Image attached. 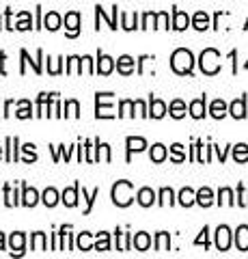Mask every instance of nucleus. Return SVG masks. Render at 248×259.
<instances>
[{
    "mask_svg": "<svg viewBox=\"0 0 248 259\" xmlns=\"http://www.w3.org/2000/svg\"><path fill=\"white\" fill-rule=\"evenodd\" d=\"M171 67L175 74L188 76V74H192V67H194V56H192V52L186 50V48H177L171 56Z\"/></svg>",
    "mask_w": 248,
    "mask_h": 259,
    "instance_id": "1",
    "label": "nucleus"
},
{
    "mask_svg": "<svg viewBox=\"0 0 248 259\" xmlns=\"http://www.w3.org/2000/svg\"><path fill=\"white\" fill-rule=\"evenodd\" d=\"M110 194H113V203L117 207H127L134 201V186H132V182L121 180L113 186V192Z\"/></svg>",
    "mask_w": 248,
    "mask_h": 259,
    "instance_id": "2",
    "label": "nucleus"
},
{
    "mask_svg": "<svg viewBox=\"0 0 248 259\" xmlns=\"http://www.w3.org/2000/svg\"><path fill=\"white\" fill-rule=\"evenodd\" d=\"M199 67L205 76H216L220 71V52L214 50V48H207L199 56Z\"/></svg>",
    "mask_w": 248,
    "mask_h": 259,
    "instance_id": "3",
    "label": "nucleus"
},
{
    "mask_svg": "<svg viewBox=\"0 0 248 259\" xmlns=\"http://www.w3.org/2000/svg\"><path fill=\"white\" fill-rule=\"evenodd\" d=\"M113 97L115 93H95V117L97 119H115Z\"/></svg>",
    "mask_w": 248,
    "mask_h": 259,
    "instance_id": "4",
    "label": "nucleus"
},
{
    "mask_svg": "<svg viewBox=\"0 0 248 259\" xmlns=\"http://www.w3.org/2000/svg\"><path fill=\"white\" fill-rule=\"evenodd\" d=\"M231 246V229L227 225H220L216 229V248L218 250H229Z\"/></svg>",
    "mask_w": 248,
    "mask_h": 259,
    "instance_id": "5",
    "label": "nucleus"
},
{
    "mask_svg": "<svg viewBox=\"0 0 248 259\" xmlns=\"http://www.w3.org/2000/svg\"><path fill=\"white\" fill-rule=\"evenodd\" d=\"M20 56H22V67H20V74H26V63H30L33 65V69H35V74H41V59H43V50H37V61H30V56H28V52L26 50H22L20 52Z\"/></svg>",
    "mask_w": 248,
    "mask_h": 259,
    "instance_id": "6",
    "label": "nucleus"
},
{
    "mask_svg": "<svg viewBox=\"0 0 248 259\" xmlns=\"http://www.w3.org/2000/svg\"><path fill=\"white\" fill-rule=\"evenodd\" d=\"M113 69H115V59H110L104 52H97V67H95V71L102 76H108L113 74Z\"/></svg>",
    "mask_w": 248,
    "mask_h": 259,
    "instance_id": "7",
    "label": "nucleus"
},
{
    "mask_svg": "<svg viewBox=\"0 0 248 259\" xmlns=\"http://www.w3.org/2000/svg\"><path fill=\"white\" fill-rule=\"evenodd\" d=\"M125 145H127V162L132 160V153H138L147 147V141L140 139V136H127L125 139Z\"/></svg>",
    "mask_w": 248,
    "mask_h": 259,
    "instance_id": "8",
    "label": "nucleus"
},
{
    "mask_svg": "<svg viewBox=\"0 0 248 259\" xmlns=\"http://www.w3.org/2000/svg\"><path fill=\"white\" fill-rule=\"evenodd\" d=\"M65 26H67V37H78L80 32V13L69 11L65 15Z\"/></svg>",
    "mask_w": 248,
    "mask_h": 259,
    "instance_id": "9",
    "label": "nucleus"
},
{
    "mask_svg": "<svg viewBox=\"0 0 248 259\" xmlns=\"http://www.w3.org/2000/svg\"><path fill=\"white\" fill-rule=\"evenodd\" d=\"M78 192H80V184L76 182L71 188H65L63 190V194H61V201L65 203L67 207H76L78 205Z\"/></svg>",
    "mask_w": 248,
    "mask_h": 259,
    "instance_id": "10",
    "label": "nucleus"
},
{
    "mask_svg": "<svg viewBox=\"0 0 248 259\" xmlns=\"http://www.w3.org/2000/svg\"><path fill=\"white\" fill-rule=\"evenodd\" d=\"M22 205H26V207H35L39 203V192L35 188H30V186L26 184H22Z\"/></svg>",
    "mask_w": 248,
    "mask_h": 259,
    "instance_id": "11",
    "label": "nucleus"
},
{
    "mask_svg": "<svg viewBox=\"0 0 248 259\" xmlns=\"http://www.w3.org/2000/svg\"><path fill=\"white\" fill-rule=\"evenodd\" d=\"M24 242H26V236H24L22 231L11 233V238H9L11 255H24Z\"/></svg>",
    "mask_w": 248,
    "mask_h": 259,
    "instance_id": "12",
    "label": "nucleus"
},
{
    "mask_svg": "<svg viewBox=\"0 0 248 259\" xmlns=\"http://www.w3.org/2000/svg\"><path fill=\"white\" fill-rule=\"evenodd\" d=\"M166 115V104L158 97H149V117L154 119H162Z\"/></svg>",
    "mask_w": 248,
    "mask_h": 259,
    "instance_id": "13",
    "label": "nucleus"
},
{
    "mask_svg": "<svg viewBox=\"0 0 248 259\" xmlns=\"http://www.w3.org/2000/svg\"><path fill=\"white\" fill-rule=\"evenodd\" d=\"M117 71H119L121 76L134 74V59H132V56H127V54L119 56V59H117Z\"/></svg>",
    "mask_w": 248,
    "mask_h": 259,
    "instance_id": "14",
    "label": "nucleus"
},
{
    "mask_svg": "<svg viewBox=\"0 0 248 259\" xmlns=\"http://www.w3.org/2000/svg\"><path fill=\"white\" fill-rule=\"evenodd\" d=\"M229 112H231V117H235V119H244L246 117V97H237V100L231 102V106H229Z\"/></svg>",
    "mask_w": 248,
    "mask_h": 259,
    "instance_id": "15",
    "label": "nucleus"
},
{
    "mask_svg": "<svg viewBox=\"0 0 248 259\" xmlns=\"http://www.w3.org/2000/svg\"><path fill=\"white\" fill-rule=\"evenodd\" d=\"M190 26V18L188 13H183L179 9H173V28L175 30H186Z\"/></svg>",
    "mask_w": 248,
    "mask_h": 259,
    "instance_id": "16",
    "label": "nucleus"
},
{
    "mask_svg": "<svg viewBox=\"0 0 248 259\" xmlns=\"http://www.w3.org/2000/svg\"><path fill=\"white\" fill-rule=\"evenodd\" d=\"M235 246L237 250H248V225H239L235 231Z\"/></svg>",
    "mask_w": 248,
    "mask_h": 259,
    "instance_id": "17",
    "label": "nucleus"
},
{
    "mask_svg": "<svg viewBox=\"0 0 248 259\" xmlns=\"http://www.w3.org/2000/svg\"><path fill=\"white\" fill-rule=\"evenodd\" d=\"M136 199H138V203L142 207H151L156 203V192L151 190V188H140L138 194H136Z\"/></svg>",
    "mask_w": 248,
    "mask_h": 259,
    "instance_id": "18",
    "label": "nucleus"
},
{
    "mask_svg": "<svg viewBox=\"0 0 248 259\" xmlns=\"http://www.w3.org/2000/svg\"><path fill=\"white\" fill-rule=\"evenodd\" d=\"M229 112V106L225 104V100H214L212 102V106H210V115L214 119H222Z\"/></svg>",
    "mask_w": 248,
    "mask_h": 259,
    "instance_id": "19",
    "label": "nucleus"
},
{
    "mask_svg": "<svg viewBox=\"0 0 248 259\" xmlns=\"http://www.w3.org/2000/svg\"><path fill=\"white\" fill-rule=\"evenodd\" d=\"M132 244H134V248H136V250H147V248L151 246V238H149V233L138 231V233H136V236L132 238Z\"/></svg>",
    "mask_w": 248,
    "mask_h": 259,
    "instance_id": "20",
    "label": "nucleus"
},
{
    "mask_svg": "<svg viewBox=\"0 0 248 259\" xmlns=\"http://www.w3.org/2000/svg\"><path fill=\"white\" fill-rule=\"evenodd\" d=\"M18 136H7V162H18Z\"/></svg>",
    "mask_w": 248,
    "mask_h": 259,
    "instance_id": "21",
    "label": "nucleus"
},
{
    "mask_svg": "<svg viewBox=\"0 0 248 259\" xmlns=\"http://www.w3.org/2000/svg\"><path fill=\"white\" fill-rule=\"evenodd\" d=\"M166 156H169V151H166V147L162 143H156L154 147H151V153H149V158L151 162H156V164H160V162H164Z\"/></svg>",
    "mask_w": 248,
    "mask_h": 259,
    "instance_id": "22",
    "label": "nucleus"
},
{
    "mask_svg": "<svg viewBox=\"0 0 248 259\" xmlns=\"http://www.w3.org/2000/svg\"><path fill=\"white\" fill-rule=\"evenodd\" d=\"M196 203L201 205V207H210L212 203H214V192H212V188H201L196 192Z\"/></svg>",
    "mask_w": 248,
    "mask_h": 259,
    "instance_id": "23",
    "label": "nucleus"
},
{
    "mask_svg": "<svg viewBox=\"0 0 248 259\" xmlns=\"http://www.w3.org/2000/svg\"><path fill=\"white\" fill-rule=\"evenodd\" d=\"M194 203H196V192L192 190V188H181L179 190V205L190 207V205H194Z\"/></svg>",
    "mask_w": 248,
    "mask_h": 259,
    "instance_id": "24",
    "label": "nucleus"
},
{
    "mask_svg": "<svg viewBox=\"0 0 248 259\" xmlns=\"http://www.w3.org/2000/svg\"><path fill=\"white\" fill-rule=\"evenodd\" d=\"M192 26H194L196 30H207L210 28V15H207L205 11H196L194 18H192Z\"/></svg>",
    "mask_w": 248,
    "mask_h": 259,
    "instance_id": "25",
    "label": "nucleus"
},
{
    "mask_svg": "<svg viewBox=\"0 0 248 259\" xmlns=\"http://www.w3.org/2000/svg\"><path fill=\"white\" fill-rule=\"evenodd\" d=\"M190 115L194 119H203L205 117V95L199 97V100L190 102Z\"/></svg>",
    "mask_w": 248,
    "mask_h": 259,
    "instance_id": "26",
    "label": "nucleus"
},
{
    "mask_svg": "<svg viewBox=\"0 0 248 259\" xmlns=\"http://www.w3.org/2000/svg\"><path fill=\"white\" fill-rule=\"evenodd\" d=\"M54 95H59V93H39V97H37V117L45 115V106L54 100Z\"/></svg>",
    "mask_w": 248,
    "mask_h": 259,
    "instance_id": "27",
    "label": "nucleus"
},
{
    "mask_svg": "<svg viewBox=\"0 0 248 259\" xmlns=\"http://www.w3.org/2000/svg\"><path fill=\"white\" fill-rule=\"evenodd\" d=\"M61 15L57 13V11H50L43 18V28H47V30H59L61 28Z\"/></svg>",
    "mask_w": 248,
    "mask_h": 259,
    "instance_id": "28",
    "label": "nucleus"
},
{
    "mask_svg": "<svg viewBox=\"0 0 248 259\" xmlns=\"http://www.w3.org/2000/svg\"><path fill=\"white\" fill-rule=\"evenodd\" d=\"M169 115H171L173 119L186 117V104H183L181 100H173V102H171V106H169Z\"/></svg>",
    "mask_w": 248,
    "mask_h": 259,
    "instance_id": "29",
    "label": "nucleus"
},
{
    "mask_svg": "<svg viewBox=\"0 0 248 259\" xmlns=\"http://www.w3.org/2000/svg\"><path fill=\"white\" fill-rule=\"evenodd\" d=\"M41 201H43L45 207H54V205L59 203V192L54 190V188H45L43 194H41Z\"/></svg>",
    "mask_w": 248,
    "mask_h": 259,
    "instance_id": "30",
    "label": "nucleus"
},
{
    "mask_svg": "<svg viewBox=\"0 0 248 259\" xmlns=\"http://www.w3.org/2000/svg\"><path fill=\"white\" fill-rule=\"evenodd\" d=\"M136 20H138V13H121V28L125 30H134V28H140L136 26Z\"/></svg>",
    "mask_w": 248,
    "mask_h": 259,
    "instance_id": "31",
    "label": "nucleus"
},
{
    "mask_svg": "<svg viewBox=\"0 0 248 259\" xmlns=\"http://www.w3.org/2000/svg\"><path fill=\"white\" fill-rule=\"evenodd\" d=\"M233 160L239 162V164H244V162H248V145L246 143H239L233 147Z\"/></svg>",
    "mask_w": 248,
    "mask_h": 259,
    "instance_id": "32",
    "label": "nucleus"
},
{
    "mask_svg": "<svg viewBox=\"0 0 248 259\" xmlns=\"http://www.w3.org/2000/svg\"><path fill=\"white\" fill-rule=\"evenodd\" d=\"M30 248H33V250H45V248H47L45 233H41V231L33 233V238H30Z\"/></svg>",
    "mask_w": 248,
    "mask_h": 259,
    "instance_id": "33",
    "label": "nucleus"
},
{
    "mask_svg": "<svg viewBox=\"0 0 248 259\" xmlns=\"http://www.w3.org/2000/svg\"><path fill=\"white\" fill-rule=\"evenodd\" d=\"M169 248H171V236L166 231H160L156 236V250L162 253V250H169Z\"/></svg>",
    "mask_w": 248,
    "mask_h": 259,
    "instance_id": "34",
    "label": "nucleus"
},
{
    "mask_svg": "<svg viewBox=\"0 0 248 259\" xmlns=\"http://www.w3.org/2000/svg\"><path fill=\"white\" fill-rule=\"evenodd\" d=\"M65 71L67 74H82V59L80 56H69Z\"/></svg>",
    "mask_w": 248,
    "mask_h": 259,
    "instance_id": "35",
    "label": "nucleus"
},
{
    "mask_svg": "<svg viewBox=\"0 0 248 259\" xmlns=\"http://www.w3.org/2000/svg\"><path fill=\"white\" fill-rule=\"evenodd\" d=\"M18 112H15V117L18 119H30L33 117V106H30V102L28 100H22V102H18Z\"/></svg>",
    "mask_w": 248,
    "mask_h": 259,
    "instance_id": "36",
    "label": "nucleus"
},
{
    "mask_svg": "<svg viewBox=\"0 0 248 259\" xmlns=\"http://www.w3.org/2000/svg\"><path fill=\"white\" fill-rule=\"evenodd\" d=\"M76 244L80 250H91L93 248V240H91V233L89 231H82V233H78V240H76Z\"/></svg>",
    "mask_w": 248,
    "mask_h": 259,
    "instance_id": "37",
    "label": "nucleus"
},
{
    "mask_svg": "<svg viewBox=\"0 0 248 259\" xmlns=\"http://www.w3.org/2000/svg\"><path fill=\"white\" fill-rule=\"evenodd\" d=\"M134 100H121V104H119V117H134Z\"/></svg>",
    "mask_w": 248,
    "mask_h": 259,
    "instance_id": "38",
    "label": "nucleus"
},
{
    "mask_svg": "<svg viewBox=\"0 0 248 259\" xmlns=\"http://www.w3.org/2000/svg\"><path fill=\"white\" fill-rule=\"evenodd\" d=\"M97 197H100V188H93V192H91V194L82 188V199L86 201V209H84V214H91L93 203H95V199H97Z\"/></svg>",
    "mask_w": 248,
    "mask_h": 259,
    "instance_id": "39",
    "label": "nucleus"
},
{
    "mask_svg": "<svg viewBox=\"0 0 248 259\" xmlns=\"http://www.w3.org/2000/svg\"><path fill=\"white\" fill-rule=\"evenodd\" d=\"M218 203L220 205H233V190L231 188H220L218 190Z\"/></svg>",
    "mask_w": 248,
    "mask_h": 259,
    "instance_id": "40",
    "label": "nucleus"
},
{
    "mask_svg": "<svg viewBox=\"0 0 248 259\" xmlns=\"http://www.w3.org/2000/svg\"><path fill=\"white\" fill-rule=\"evenodd\" d=\"M117 233V238H119V242H117V248L119 250H130V246H132V236L130 233H121V231H115Z\"/></svg>",
    "mask_w": 248,
    "mask_h": 259,
    "instance_id": "41",
    "label": "nucleus"
},
{
    "mask_svg": "<svg viewBox=\"0 0 248 259\" xmlns=\"http://www.w3.org/2000/svg\"><path fill=\"white\" fill-rule=\"evenodd\" d=\"M162 207H166V205H173L175 203V194H173V190L171 188H162L160 190V201H158Z\"/></svg>",
    "mask_w": 248,
    "mask_h": 259,
    "instance_id": "42",
    "label": "nucleus"
},
{
    "mask_svg": "<svg viewBox=\"0 0 248 259\" xmlns=\"http://www.w3.org/2000/svg\"><path fill=\"white\" fill-rule=\"evenodd\" d=\"M95 248L97 250H110V236L106 231L97 233V240H95Z\"/></svg>",
    "mask_w": 248,
    "mask_h": 259,
    "instance_id": "43",
    "label": "nucleus"
},
{
    "mask_svg": "<svg viewBox=\"0 0 248 259\" xmlns=\"http://www.w3.org/2000/svg\"><path fill=\"white\" fill-rule=\"evenodd\" d=\"M20 201H18V194H15V190H11V184H5V205H18Z\"/></svg>",
    "mask_w": 248,
    "mask_h": 259,
    "instance_id": "44",
    "label": "nucleus"
},
{
    "mask_svg": "<svg viewBox=\"0 0 248 259\" xmlns=\"http://www.w3.org/2000/svg\"><path fill=\"white\" fill-rule=\"evenodd\" d=\"M65 117H80V104L76 100H67L65 102Z\"/></svg>",
    "mask_w": 248,
    "mask_h": 259,
    "instance_id": "45",
    "label": "nucleus"
},
{
    "mask_svg": "<svg viewBox=\"0 0 248 259\" xmlns=\"http://www.w3.org/2000/svg\"><path fill=\"white\" fill-rule=\"evenodd\" d=\"M30 24H33V20H30V13L22 11L20 13V22L15 24V28H18V30H30Z\"/></svg>",
    "mask_w": 248,
    "mask_h": 259,
    "instance_id": "46",
    "label": "nucleus"
},
{
    "mask_svg": "<svg viewBox=\"0 0 248 259\" xmlns=\"http://www.w3.org/2000/svg\"><path fill=\"white\" fill-rule=\"evenodd\" d=\"M171 160H173V162H183V160H186V153H183V145H179V143L173 145V147H171Z\"/></svg>",
    "mask_w": 248,
    "mask_h": 259,
    "instance_id": "47",
    "label": "nucleus"
},
{
    "mask_svg": "<svg viewBox=\"0 0 248 259\" xmlns=\"http://www.w3.org/2000/svg\"><path fill=\"white\" fill-rule=\"evenodd\" d=\"M22 151L26 153V158H24V162H26V164H30V162L37 160V153H35V145H33V143H26V145L22 147Z\"/></svg>",
    "mask_w": 248,
    "mask_h": 259,
    "instance_id": "48",
    "label": "nucleus"
},
{
    "mask_svg": "<svg viewBox=\"0 0 248 259\" xmlns=\"http://www.w3.org/2000/svg\"><path fill=\"white\" fill-rule=\"evenodd\" d=\"M156 15L158 13H145L142 15V24H140V28H156Z\"/></svg>",
    "mask_w": 248,
    "mask_h": 259,
    "instance_id": "49",
    "label": "nucleus"
},
{
    "mask_svg": "<svg viewBox=\"0 0 248 259\" xmlns=\"http://www.w3.org/2000/svg\"><path fill=\"white\" fill-rule=\"evenodd\" d=\"M156 28H169V13L166 11H160L156 15Z\"/></svg>",
    "mask_w": 248,
    "mask_h": 259,
    "instance_id": "50",
    "label": "nucleus"
},
{
    "mask_svg": "<svg viewBox=\"0 0 248 259\" xmlns=\"http://www.w3.org/2000/svg\"><path fill=\"white\" fill-rule=\"evenodd\" d=\"M237 205L248 207V190H244V186H237Z\"/></svg>",
    "mask_w": 248,
    "mask_h": 259,
    "instance_id": "51",
    "label": "nucleus"
},
{
    "mask_svg": "<svg viewBox=\"0 0 248 259\" xmlns=\"http://www.w3.org/2000/svg\"><path fill=\"white\" fill-rule=\"evenodd\" d=\"M207 233H210V227H203L201 236H199V238L194 240V244H196V246H201V244H203L205 248H207V246H210V236H207Z\"/></svg>",
    "mask_w": 248,
    "mask_h": 259,
    "instance_id": "52",
    "label": "nucleus"
},
{
    "mask_svg": "<svg viewBox=\"0 0 248 259\" xmlns=\"http://www.w3.org/2000/svg\"><path fill=\"white\" fill-rule=\"evenodd\" d=\"M47 63H50L47 71H50L52 76H59L61 74V63H63V59H47Z\"/></svg>",
    "mask_w": 248,
    "mask_h": 259,
    "instance_id": "53",
    "label": "nucleus"
},
{
    "mask_svg": "<svg viewBox=\"0 0 248 259\" xmlns=\"http://www.w3.org/2000/svg\"><path fill=\"white\" fill-rule=\"evenodd\" d=\"M134 106H136V110H138V115H140V117H149V110H147V106H145V102L136 100V102H134Z\"/></svg>",
    "mask_w": 248,
    "mask_h": 259,
    "instance_id": "54",
    "label": "nucleus"
},
{
    "mask_svg": "<svg viewBox=\"0 0 248 259\" xmlns=\"http://www.w3.org/2000/svg\"><path fill=\"white\" fill-rule=\"evenodd\" d=\"M110 20H113V22H110V28L117 30V5L113 7V15H110Z\"/></svg>",
    "mask_w": 248,
    "mask_h": 259,
    "instance_id": "55",
    "label": "nucleus"
},
{
    "mask_svg": "<svg viewBox=\"0 0 248 259\" xmlns=\"http://www.w3.org/2000/svg\"><path fill=\"white\" fill-rule=\"evenodd\" d=\"M5 61H7V54L5 52H0V74H7V69H5Z\"/></svg>",
    "mask_w": 248,
    "mask_h": 259,
    "instance_id": "56",
    "label": "nucleus"
},
{
    "mask_svg": "<svg viewBox=\"0 0 248 259\" xmlns=\"http://www.w3.org/2000/svg\"><path fill=\"white\" fill-rule=\"evenodd\" d=\"M11 108H13V100H7V104H5V112H3V115H5V117H9V115H11Z\"/></svg>",
    "mask_w": 248,
    "mask_h": 259,
    "instance_id": "57",
    "label": "nucleus"
},
{
    "mask_svg": "<svg viewBox=\"0 0 248 259\" xmlns=\"http://www.w3.org/2000/svg\"><path fill=\"white\" fill-rule=\"evenodd\" d=\"M216 153H218L220 162H225V160H227V149H220V147H216Z\"/></svg>",
    "mask_w": 248,
    "mask_h": 259,
    "instance_id": "58",
    "label": "nucleus"
},
{
    "mask_svg": "<svg viewBox=\"0 0 248 259\" xmlns=\"http://www.w3.org/2000/svg\"><path fill=\"white\" fill-rule=\"evenodd\" d=\"M0 250H5V233L0 231Z\"/></svg>",
    "mask_w": 248,
    "mask_h": 259,
    "instance_id": "59",
    "label": "nucleus"
},
{
    "mask_svg": "<svg viewBox=\"0 0 248 259\" xmlns=\"http://www.w3.org/2000/svg\"><path fill=\"white\" fill-rule=\"evenodd\" d=\"M244 69H248V61H246V63H244Z\"/></svg>",
    "mask_w": 248,
    "mask_h": 259,
    "instance_id": "60",
    "label": "nucleus"
},
{
    "mask_svg": "<svg viewBox=\"0 0 248 259\" xmlns=\"http://www.w3.org/2000/svg\"><path fill=\"white\" fill-rule=\"evenodd\" d=\"M0 158H3V147H0Z\"/></svg>",
    "mask_w": 248,
    "mask_h": 259,
    "instance_id": "61",
    "label": "nucleus"
},
{
    "mask_svg": "<svg viewBox=\"0 0 248 259\" xmlns=\"http://www.w3.org/2000/svg\"><path fill=\"white\" fill-rule=\"evenodd\" d=\"M244 28H248V20H246V26H244Z\"/></svg>",
    "mask_w": 248,
    "mask_h": 259,
    "instance_id": "62",
    "label": "nucleus"
},
{
    "mask_svg": "<svg viewBox=\"0 0 248 259\" xmlns=\"http://www.w3.org/2000/svg\"><path fill=\"white\" fill-rule=\"evenodd\" d=\"M0 28H3V24H0Z\"/></svg>",
    "mask_w": 248,
    "mask_h": 259,
    "instance_id": "63",
    "label": "nucleus"
}]
</instances>
